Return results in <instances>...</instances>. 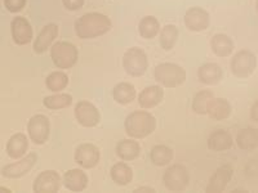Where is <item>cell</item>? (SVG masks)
I'll use <instances>...</instances> for the list:
<instances>
[{"label":"cell","mask_w":258,"mask_h":193,"mask_svg":"<svg viewBox=\"0 0 258 193\" xmlns=\"http://www.w3.org/2000/svg\"><path fill=\"white\" fill-rule=\"evenodd\" d=\"M69 84V77L68 75L62 71H54L47 77L45 80V85L50 91L58 93V91L63 90Z\"/></svg>","instance_id":"4dcf8cb0"},{"label":"cell","mask_w":258,"mask_h":193,"mask_svg":"<svg viewBox=\"0 0 258 193\" xmlns=\"http://www.w3.org/2000/svg\"><path fill=\"white\" fill-rule=\"evenodd\" d=\"M160 31L159 21L153 16H146L140 21L138 25V32L144 39H154Z\"/></svg>","instance_id":"83f0119b"},{"label":"cell","mask_w":258,"mask_h":193,"mask_svg":"<svg viewBox=\"0 0 258 193\" xmlns=\"http://www.w3.org/2000/svg\"><path fill=\"white\" fill-rule=\"evenodd\" d=\"M234 174V170L230 165H222L214 171L213 175L209 179V183L207 185L206 190L208 193H220L226 189L227 184L230 183Z\"/></svg>","instance_id":"9a60e30c"},{"label":"cell","mask_w":258,"mask_h":193,"mask_svg":"<svg viewBox=\"0 0 258 193\" xmlns=\"http://www.w3.org/2000/svg\"><path fill=\"white\" fill-rule=\"evenodd\" d=\"M50 124L48 117L44 115H35L32 116L27 124V133L29 137L35 144H44L49 138Z\"/></svg>","instance_id":"ba28073f"},{"label":"cell","mask_w":258,"mask_h":193,"mask_svg":"<svg viewBox=\"0 0 258 193\" xmlns=\"http://www.w3.org/2000/svg\"><path fill=\"white\" fill-rule=\"evenodd\" d=\"M232 137L229 132L217 129L214 130L208 138V148L213 152H223V151H229L232 148Z\"/></svg>","instance_id":"e0dca14e"},{"label":"cell","mask_w":258,"mask_h":193,"mask_svg":"<svg viewBox=\"0 0 258 193\" xmlns=\"http://www.w3.org/2000/svg\"><path fill=\"white\" fill-rule=\"evenodd\" d=\"M61 187V178L54 170H45L39 174L34 180L32 189L38 193H54L58 192Z\"/></svg>","instance_id":"30bf717a"},{"label":"cell","mask_w":258,"mask_h":193,"mask_svg":"<svg viewBox=\"0 0 258 193\" xmlns=\"http://www.w3.org/2000/svg\"><path fill=\"white\" fill-rule=\"evenodd\" d=\"M163 96H164V90L160 86H158V85H151V86L145 88L140 93L138 103L145 110L153 109V107L158 106L163 101Z\"/></svg>","instance_id":"d6986e66"},{"label":"cell","mask_w":258,"mask_h":193,"mask_svg":"<svg viewBox=\"0 0 258 193\" xmlns=\"http://www.w3.org/2000/svg\"><path fill=\"white\" fill-rule=\"evenodd\" d=\"M185 25L190 31L200 32L204 31L209 27L211 24V17L209 13L206 9L199 8V7H192V8L187 9V12L185 13Z\"/></svg>","instance_id":"8fae6325"},{"label":"cell","mask_w":258,"mask_h":193,"mask_svg":"<svg viewBox=\"0 0 258 193\" xmlns=\"http://www.w3.org/2000/svg\"><path fill=\"white\" fill-rule=\"evenodd\" d=\"M236 144L243 151H253L258 147V130L254 128L241 129L236 135Z\"/></svg>","instance_id":"cb8c5ba5"},{"label":"cell","mask_w":258,"mask_h":193,"mask_svg":"<svg viewBox=\"0 0 258 193\" xmlns=\"http://www.w3.org/2000/svg\"><path fill=\"white\" fill-rule=\"evenodd\" d=\"M150 158L153 161V164L156 166H165L173 160V151L167 146L159 144L155 146L151 152H150Z\"/></svg>","instance_id":"f1b7e54d"},{"label":"cell","mask_w":258,"mask_h":193,"mask_svg":"<svg viewBox=\"0 0 258 193\" xmlns=\"http://www.w3.org/2000/svg\"><path fill=\"white\" fill-rule=\"evenodd\" d=\"M75 117L78 123L85 128H93L100 123L101 115L93 103L88 101H82L75 106Z\"/></svg>","instance_id":"9c48e42d"},{"label":"cell","mask_w":258,"mask_h":193,"mask_svg":"<svg viewBox=\"0 0 258 193\" xmlns=\"http://www.w3.org/2000/svg\"><path fill=\"white\" fill-rule=\"evenodd\" d=\"M27 148H29V141H27L26 135L22 133H17L9 138L6 151L9 157L17 160L26 153Z\"/></svg>","instance_id":"7402d4cb"},{"label":"cell","mask_w":258,"mask_h":193,"mask_svg":"<svg viewBox=\"0 0 258 193\" xmlns=\"http://www.w3.org/2000/svg\"><path fill=\"white\" fill-rule=\"evenodd\" d=\"M141 147L132 139H123L116 144V155L123 161H133L140 156Z\"/></svg>","instance_id":"d4e9b609"},{"label":"cell","mask_w":258,"mask_h":193,"mask_svg":"<svg viewBox=\"0 0 258 193\" xmlns=\"http://www.w3.org/2000/svg\"><path fill=\"white\" fill-rule=\"evenodd\" d=\"M11 34L17 45H26L34 38V32L29 21L24 17H15L11 22Z\"/></svg>","instance_id":"4fadbf2b"},{"label":"cell","mask_w":258,"mask_h":193,"mask_svg":"<svg viewBox=\"0 0 258 193\" xmlns=\"http://www.w3.org/2000/svg\"><path fill=\"white\" fill-rule=\"evenodd\" d=\"M178 39V29L174 25H167L160 31V47L164 50H172Z\"/></svg>","instance_id":"f546056e"},{"label":"cell","mask_w":258,"mask_h":193,"mask_svg":"<svg viewBox=\"0 0 258 193\" xmlns=\"http://www.w3.org/2000/svg\"><path fill=\"white\" fill-rule=\"evenodd\" d=\"M154 76L165 88H177L186 81V71L176 63H160L155 67Z\"/></svg>","instance_id":"3957f363"},{"label":"cell","mask_w":258,"mask_h":193,"mask_svg":"<svg viewBox=\"0 0 258 193\" xmlns=\"http://www.w3.org/2000/svg\"><path fill=\"white\" fill-rule=\"evenodd\" d=\"M63 184L71 192H83L88 185V176L80 169H71L63 175Z\"/></svg>","instance_id":"ac0fdd59"},{"label":"cell","mask_w":258,"mask_h":193,"mask_svg":"<svg viewBox=\"0 0 258 193\" xmlns=\"http://www.w3.org/2000/svg\"><path fill=\"white\" fill-rule=\"evenodd\" d=\"M58 35V26L54 24H49L41 29L38 38L34 41V52L38 54H43L50 47L54 39Z\"/></svg>","instance_id":"2e32d148"},{"label":"cell","mask_w":258,"mask_h":193,"mask_svg":"<svg viewBox=\"0 0 258 193\" xmlns=\"http://www.w3.org/2000/svg\"><path fill=\"white\" fill-rule=\"evenodd\" d=\"M250 119L258 123V100L253 103L252 109H250Z\"/></svg>","instance_id":"d590c367"},{"label":"cell","mask_w":258,"mask_h":193,"mask_svg":"<svg viewBox=\"0 0 258 193\" xmlns=\"http://www.w3.org/2000/svg\"><path fill=\"white\" fill-rule=\"evenodd\" d=\"M140 192H150V193H154L155 189L154 188H150V187H140L137 189H135V193H140Z\"/></svg>","instance_id":"8d00e7d4"},{"label":"cell","mask_w":258,"mask_h":193,"mask_svg":"<svg viewBox=\"0 0 258 193\" xmlns=\"http://www.w3.org/2000/svg\"><path fill=\"white\" fill-rule=\"evenodd\" d=\"M163 181H164L165 188L170 192H181V190H185L188 185L190 175L183 165L176 164L165 170Z\"/></svg>","instance_id":"52a82bcc"},{"label":"cell","mask_w":258,"mask_h":193,"mask_svg":"<svg viewBox=\"0 0 258 193\" xmlns=\"http://www.w3.org/2000/svg\"><path fill=\"white\" fill-rule=\"evenodd\" d=\"M223 71L217 63H206L198 70V77L206 85H216L222 80Z\"/></svg>","instance_id":"ffe728a7"},{"label":"cell","mask_w":258,"mask_h":193,"mask_svg":"<svg viewBox=\"0 0 258 193\" xmlns=\"http://www.w3.org/2000/svg\"><path fill=\"white\" fill-rule=\"evenodd\" d=\"M73 103V96L70 94H54V95L45 96L43 100V105L49 110L66 109Z\"/></svg>","instance_id":"1f68e13d"},{"label":"cell","mask_w":258,"mask_h":193,"mask_svg":"<svg viewBox=\"0 0 258 193\" xmlns=\"http://www.w3.org/2000/svg\"><path fill=\"white\" fill-rule=\"evenodd\" d=\"M110 175L112 180L119 185H126L132 181L133 171L132 169L124 162H117L110 170Z\"/></svg>","instance_id":"4316f807"},{"label":"cell","mask_w":258,"mask_h":193,"mask_svg":"<svg viewBox=\"0 0 258 193\" xmlns=\"http://www.w3.org/2000/svg\"><path fill=\"white\" fill-rule=\"evenodd\" d=\"M36 161H38V155L34 152L29 153L26 157L21 158L17 162L6 165L2 170V174H3V176L9 179L21 178V176H24L25 174L29 173L30 170L34 167V165L36 164Z\"/></svg>","instance_id":"7c38bea8"},{"label":"cell","mask_w":258,"mask_h":193,"mask_svg":"<svg viewBox=\"0 0 258 193\" xmlns=\"http://www.w3.org/2000/svg\"><path fill=\"white\" fill-rule=\"evenodd\" d=\"M27 0H4V7L11 13L21 12L26 7Z\"/></svg>","instance_id":"836d02e7"},{"label":"cell","mask_w":258,"mask_h":193,"mask_svg":"<svg viewBox=\"0 0 258 193\" xmlns=\"http://www.w3.org/2000/svg\"><path fill=\"white\" fill-rule=\"evenodd\" d=\"M123 67L129 76H142L149 67L146 53L137 47L129 48L123 56Z\"/></svg>","instance_id":"5b68a950"},{"label":"cell","mask_w":258,"mask_h":193,"mask_svg":"<svg viewBox=\"0 0 258 193\" xmlns=\"http://www.w3.org/2000/svg\"><path fill=\"white\" fill-rule=\"evenodd\" d=\"M212 98H214L213 93L209 90H202L195 94L192 100V110L198 115L208 114V105Z\"/></svg>","instance_id":"d6a6232c"},{"label":"cell","mask_w":258,"mask_h":193,"mask_svg":"<svg viewBox=\"0 0 258 193\" xmlns=\"http://www.w3.org/2000/svg\"><path fill=\"white\" fill-rule=\"evenodd\" d=\"M255 12H257L258 15V0H255Z\"/></svg>","instance_id":"74e56055"},{"label":"cell","mask_w":258,"mask_h":193,"mask_svg":"<svg viewBox=\"0 0 258 193\" xmlns=\"http://www.w3.org/2000/svg\"><path fill=\"white\" fill-rule=\"evenodd\" d=\"M50 58L57 68H71L77 64L79 53L77 47L69 41H57L50 48Z\"/></svg>","instance_id":"277c9868"},{"label":"cell","mask_w":258,"mask_h":193,"mask_svg":"<svg viewBox=\"0 0 258 193\" xmlns=\"http://www.w3.org/2000/svg\"><path fill=\"white\" fill-rule=\"evenodd\" d=\"M74 158H75V162L84 169H92L100 161V151L94 144H80L75 151Z\"/></svg>","instance_id":"5bb4252c"},{"label":"cell","mask_w":258,"mask_h":193,"mask_svg":"<svg viewBox=\"0 0 258 193\" xmlns=\"http://www.w3.org/2000/svg\"><path fill=\"white\" fill-rule=\"evenodd\" d=\"M231 72L239 79L249 77L257 68V57L250 50H240L232 57Z\"/></svg>","instance_id":"8992f818"},{"label":"cell","mask_w":258,"mask_h":193,"mask_svg":"<svg viewBox=\"0 0 258 193\" xmlns=\"http://www.w3.org/2000/svg\"><path fill=\"white\" fill-rule=\"evenodd\" d=\"M85 0H62V4L69 11H79L83 8Z\"/></svg>","instance_id":"e575fe53"},{"label":"cell","mask_w":258,"mask_h":193,"mask_svg":"<svg viewBox=\"0 0 258 193\" xmlns=\"http://www.w3.org/2000/svg\"><path fill=\"white\" fill-rule=\"evenodd\" d=\"M232 107L225 98H212L208 105V115L213 120H226L231 115Z\"/></svg>","instance_id":"44dd1931"},{"label":"cell","mask_w":258,"mask_h":193,"mask_svg":"<svg viewBox=\"0 0 258 193\" xmlns=\"http://www.w3.org/2000/svg\"><path fill=\"white\" fill-rule=\"evenodd\" d=\"M75 34L80 39H96L111 29V20L102 13H85L75 21Z\"/></svg>","instance_id":"6da1fadb"},{"label":"cell","mask_w":258,"mask_h":193,"mask_svg":"<svg viewBox=\"0 0 258 193\" xmlns=\"http://www.w3.org/2000/svg\"><path fill=\"white\" fill-rule=\"evenodd\" d=\"M211 48L216 56L225 58L231 56L234 50V41L226 34H216L211 40Z\"/></svg>","instance_id":"603a6c76"},{"label":"cell","mask_w":258,"mask_h":193,"mask_svg":"<svg viewBox=\"0 0 258 193\" xmlns=\"http://www.w3.org/2000/svg\"><path fill=\"white\" fill-rule=\"evenodd\" d=\"M125 133L131 138L141 139L153 134L156 129L155 117L146 111H135L129 115L124 123Z\"/></svg>","instance_id":"7a4b0ae2"},{"label":"cell","mask_w":258,"mask_h":193,"mask_svg":"<svg viewBox=\"0 0 258 193\" xmlns=\"http://www.w3.org/2000/svg\"><path fill=\"white\" fill-rule=\"evenodd\" d=\"M112 96L120 105H129L136 98V89L129 82H119L112 90Z\"/></svg>","instance_id":"484cf974"}]
</instances>
